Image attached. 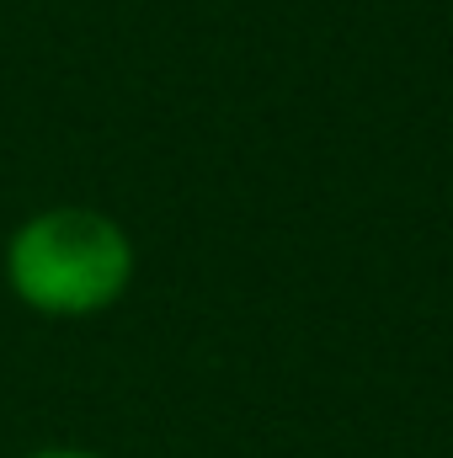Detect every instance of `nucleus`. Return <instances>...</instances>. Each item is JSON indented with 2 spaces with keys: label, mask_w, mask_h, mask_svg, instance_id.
<instances>
[{
  "label": "nucleus",
  "mask_w": 453,
  "mask_h": 458,
  "mask_svg": "<svg viewBox=\"0 0 453 458\" xmlns=\"http://www.w3.org/2000/svg\"><path fill=\"white\" fill-rule=\"evenodd\" d=\"M21 458H107V454L81 448V443H43V448H32V454H21Z\"/></svg>",
  "instance_id": "nucleus-2"
},
{
  "label": "nucleus",
  "mask_w": 453,
  "mask_h": 458,
  "mask_svg": "<svg viewBox=\"0 0 453 458\" xmlns=\"http://www.w3.org/2000/svg\"><path fill=\"white\" fill-rule=\"evenodd\" d=\"M0 272L21 310L43 320H97L133 288L139 250L107 208L54 203L5 234Z\"/></svg>",
  "instance_id": "nucleus-1"
}]
</instances>
